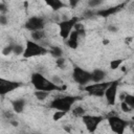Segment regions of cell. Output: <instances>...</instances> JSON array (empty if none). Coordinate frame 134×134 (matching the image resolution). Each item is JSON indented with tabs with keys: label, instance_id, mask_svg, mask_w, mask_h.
Returning a JSON list of instances; mask_svg holds the SVG:
<instances>
[{
	"label": "cell",
	"instance_id": "6da1fadb",
	"mask_svg": "<svg viewBox=\"0 0 134 134\" xmlns=\"http://www.w3.org/2000/svg\"><path fill=\"white\" fill-rule=\"evenodd\" d=\"M30 83L34 86V88L38 91H46V92H54V91H63L66 89V85L58 86L54 83L51 82V80H48L44 76L43 73L37 71L34 72L30 75Z\"/></svg>",
	"mask_w": 134,
	"mask_h": 134
},
{
	"label": "cell",
	"instance_id": "7a4b0ae2",
	"mask_svg": "<svg viewBox=\"0 0 134 134\" xmlns=\"http://www.w3.org/2000/svg\"><path fill=\"white\" fill-rule=\"evenodd\" d=\"M77 96L74 95H63V96H58L55 98H53L50 104L49 107L51 109H54L55 111H64V112H69L71 111V109L73 108V105L75 104V102L77 100Z\"/></svg>",
	"mask_w": 134,
	"mask_h": 134
},
{
	"label": "cell",
	"instance_id": "3957f363",
	"mask_svg": "<svg viewBox=\"0 0 134 134\" xmlns=\"http://www.w3.org/2000/svg\"><path fill=\"white\" fill-rule=\"evenodd\" d=\"M48 52V48L32 41V40H26L25 42V49L23 53L24 59H30V58H36V57H41L44 55Z\"/></svg>",
	"mask_w": 134,
	"mask_h": 134
},
{
	"label": "cell",
	"instance_id": "277c9868",
	"mask_svg": "<svg viewBox=\"0 0 134 134\" xmlns=\"http://www.w3.org/2000/svg\"><path fill=\"white\" fill-rule=\"evenodd\" d=\"M79 23V18L77 17H71L65 20H62L58 23V28H59V36L63 40H67L74 29V26Z\"/></svg>",
	"mask_w": 134,
	"mask_h": 134
},
{
	"label": "cell",
	"instance_id": "5b68a950",
	"mask_svg": "<svg viewBox=\"0 0 134 134\" xmlns=\"http://www.w3.org/2000/svg\"><path fill=\"white\" fill-rule=\"evenodd\" d=\"M107 119H108V125L114 134H124L126 128L130 124L128 120L121 118L116 114H109Z\"/></svg>",
	"mask_w": 134,
	"mask_h": 134
},
{
	"label": "cell",
	"instance_id": "8992f818",
	"mask_svg": "<svg viewBox=\"0 0 134 134\" xmlns=\"http://www.w3.org/2000/svg\"><path fill=\"white\" fill-rule=\"evenodd\" d=\"M72 79L73 81L81 85V86H87L89 84L92 83V75H91V72L85 70L84 68L80 67V66H74L73 69H72Z\"/></svg>",
	"mask_w": 134,
	"mask_h": 134
},
{
	"label": "cell",
	"instance_id": "52a82bcc",
	"mask_svg": "<svg viewBox=\"0 0 134 134\" xmlns=\"http://www.w3.org/2000/svg\"><path fill=\"white\" fill-rule=\"evenodd\" d=\"M46 19L42 16H31L29 17L24 24V27L31 31H37V30H44L45 26H46Z\"/></svg>",
	"mask_w": 134,
	"mask_h": 134
},
{
	"label": "cell",
	"instance_id": "ba28073f",
	"mask_svg": "<svg viewBox=\"0 0 134 134\" xmlns=\"http://www.w3.org/2000/svg\"><path fill=\"white\" fill-rule=\"evenodd\" d=\"M110 83H111V81L110 82H102V83H93V84L91 83V84L85 86L84 90L92 96L103 97V96H105V90L108 88Z\"/></svg>",
	"mask_w": 134,
	"mask_h": 134
},
{
	"label": "cell",
	"instance_id": "9c48e42d",
	"mask_svg": "<svg viewBox=\"0 0 134 134\" xmlns=\"http://www.w3.org/2000/svg\"><path fill=\"white\" fill-rule=\"evenodd\" d=\"M104 117L102 115H90V114H85L83 117H82V120H83V124L85 125L87 131L89 133H94L99 124L103 121Z\"/></svg>",
	"mask_w": 134,
	"mask_h": 134
},
{
	"label": "cell",
	"instance_id": "30bf717a",
	"mask_svg": "<svg viewBox=\"0 0 134 134\" xmlns=\"http://www.w3.org/2000/svg\"><path fill=\"white\" fill-rule=\"evenodd\" d=\"M117 88H118V81H111L108 88L105 90V98L107 100V104L110 106H114L116 103V96H117Z\"/></svg>",
	"mask_w": 134,
	"mask_h": 134
},
{
	"label": "cell",
	"instance_id": "8fae6325",
	"mask_svg": "<svg viewBox=\"0 0 134 134\" xmlns=\"http://www.w3.org/2000/svg\"><path fill=\"white\" fill-rule=\"evenodd\" d=\"M20 86H21V84L16 81H10V80L1 77L0 79V94H1V96H4L5 94L18 89Z\"/></svg>",
	"mask_w": 134,
	"mask_h": 134
},
{
	"label": "cell",
	"instance_id": "7c38bea8",
	"mask_svg": "<svg viewBox=\"0 0 134 134\" xmlns=\"http://www.w3.org/2000/svg\"><path fill=\"white\" fill-rule=\"evenodd\" d=\"M125 3H120V4H117V5H114V6H110V7H107V8H102L96 12V15L97 16H100V17H104V18H107L109 16H112L114 14H116L117 12H119L122 7H125Z\"/></svg>",
	"mask_w": 134,
	"mask_h": 134
},
{
	"label": "cell",
	"instance_id": "4fadbf2b",
	"mask_svg": "<svg viewBox=\"0 0 134 134\" xmlns=\"http://www.w3.org/2000/svg\"><path fill=\"white\" fill-rule=\"evenodd\" d=\"M80 38H81V37H80L79 32H77L75 29H73V30H72V32L70 34L69 38L66 40V44H67V46H68L70 49L75 50V49L79 47Z\"/></svg>",
	"mask_w": 134,
	"mask_h": 134
},
{
	"label": "cell",
	"instance_id": "5bb4252c",
	"mask_svg": "<svg viewBox=\"0 0 134 134\" xmlns=\"http://www.w3.org/2000/svg\"><path fill=\"white\" fill-rule=\"evenodd\" d=\"M25 105H26V100L24 98H16L14 100H12V108H13V111L17 114H20L24 111V108H25Z\"/></svg>",
	"mask_w": 134,
	"mask_h": 134
},
{
	"label": "cell",
	"instance_id": "9a60e30c",
	"mask_svg": "<svg viewBox=\"0 0 134 134\" xmlns=\"http://www.w3.org/2000/svg\"><path fill=\"white\" fill-rule=\"evenodd\" d=\"M46 36H47V34H46L45 29L44 30L31 31L30 32V40H32V41L43 45V42H45V40H46Z\"/></svg>",
	"mask_w": 134,
	"mask_h": 134
},
{
	"label": "cell",
	"instance_id": "2e32d148",
	"mask_svg": "<svg viewBox=\"0 0 134 134\" xmlns=\"http://www.w3.org/2000/svg\"><path fill=\"white\" fill-rule=\"evenodd\" d=\"M92 75V82L93 83H102L105 82L104 80L106 79V72L102 68H95L91 71Z\"/></svg>",
	"mask_w": 134,
	"mask_h": 134
},
{
	"label": "cell",
	"instance_id": "e0dca14e",
	"mask_svg": "<svg viewBox=\"0 0 134 134\" xmlns=\"http://www.w3.org/2000/svg\"><path fill=\"white\" fill-rule=\"evenodd\" d=\"M45 3H46V5H48L53 12H59L61 8H64V7L67 5L66 3H64V2L61 1V0H48V1H46Z\"/></svg>",
	"mask_w": 134,
	"mask_h": 134
},
{
	"label": "cell",
	"instance_id": "ac0fdd59",
	"mask_svg": "<svg viewBox=\"0 0 134 134\" xmlns=\"http://www.w3.org/2000/svg\"><path fill=\"white\" fill-rule=\"evenodd\" d=\"M48 52L54 59H59V58L63 57V49L61 47H59V46H51V47H49Z\"/></svg>",
	"mask_w": 134,
	"mask_h": 134
},
{
	"label": "cell",
	"instance_id": "d6986e66",
	"mask_svg": "<svg viewBox=\"0 0 134 134\" xmlns=\"http://www.w3.org/2000/svg\"><path fill=\"white\" fill-rule=\"evenodd\" d=\"M71 113H72V115L75 116V117H83V116L86 114V111H85V109H84L83 107H81V106H75V107H73V108L71 109Z\"/></svg>",
	"mask_w": 134,
	"mask_h": 134
},
{
	"label": "cell",
	"instance_id": "ffe728a7",
	"mask_svg": "<svg viewBox=\"0 0 134 134\" xmlns=\"http://www.w3.org/2000/svg\"><path fill=\"white\" fill-rule=\"evenodd\" d=\"M49 92H46V91H38V90H35V92H34V95H35V97L38 99V100H45L48 96H49Z\"/></svg>",
	"mask_w": 134,
	"mask_h": 134
},
{
	"label": "cell",
	"instance_id": "44dd1931",
	"mask_svg": "<svg viewBox=\"0 0 134 134\" xmlns=\"http://www.w3.org/2000/svg\"><path fill=\"white\" fill-rule=\"evenodd\" d=\"M124 63V60L122 59H114V60H111L110 61V69L111 70H116V69H118L120 66H121V64Z\"/></svg>",
	"mask_w": 134,
	"mask_h": 134
},
{
	"label": "cell",
	"instance_id": "7402d4cb",
	"mask_svg": "<svg viewBox=\"0 0 134 134\" xmlns=\"http://www.w3.org/2000/svg\"><path fill=\"white\" fill-rule=\"evenodd\" d=\"M24 49H25V47H24L22 44L15 43V44H14V52H13V53L16 54V55H23Z\"/></svg>",
	"mask_w": 134,
	"mask_h": 134
},
{
	"label": "cell",
	"instance_id": "603a6c76",
	"mask_svg": "<svg viewBox=\"0 0 134 134\" xmlns=\"http://www.w3.org/2000/svg\"><path fill=\"white\" fill-rule=\"evenodd\" d=\"M124 102H125L126 104H128L129 107H130L132 110H134V95L127 93V94H126V97H125V99H124Z\"/></svg>",
	"mask_w": 134,
	"mask_h": 134
},
{
	"label": "cell",
	"instance_id": "cb8c5ba5",
	"mask_svg": "<svg viewBox=\"0 0 134 134\" xmlns=\"http://www.w3.org/2000/svg\"><path fill=\"white\" fill-rule=\"evenodd\" d=\"M14 52V44H12V43H9V44H7L5 47H3V49H2V54L3 55H8V54H10V53H13Z\"/></svg>",
	"mask_w": 134,
	"mask_h": 134
},
{
	"label": "cell",
	"instance_id": "d4e9b609",
	"mask_svg": "<svg viewBox=\"0 0 134 134\" xmlns=\"http://www.w3.org/2000/svg\"><path fill=\"white\" fill-rule=\"evenodd\" d=\"M66 114H67V113L64 112V111H55V112L52 114V119H53L54 121H58V120L62 119Z\"/></svg>",
	"mask_w": 134,
	"mask_h": 134
},
{
	"label": "cell",
	"instance_id": "484cf974",
	"mask_svg": "<svg viewBox=\"0 0 134 134\" xmlns=\"http://www.w3.org/2000/svg\"><path fill=\"white\" fill-rule=\"evenodd\" d=\"M103 2L100 0H89L88 1V6L89 8H95V7H98Z\"/></svg>",
	"mask_w": 134,
	"mask_h": 134
},
{
	"label": "cell",
	"instance_id": "4316f807",
	"mask_svg": "<svg viewBox=\"0 0 134 134\" xmlns=\"http://www.w3.org/2000/svg\"><path fill=\"white\" fill-rule=\"evenodd\" d=\"M65 64H66V60L63 57L62 58H59V59H55V65H57V67L63 69L65 67Z\"/></svg>",
	"mask_w": 134,
	"mask_h": 134
},
{
	"label": "cell",
	"instance_id": "83f0119b",
	"mask_svg": "<svg viewBox=\"0 0 134 134\" xmlns=\"http://www.w3.org/2000/svg\"><path fill=\"white\" fill-rule=\"evenodd\" d=\"M7 8H8V6H7L6 2L1 1V2H0V14H1V15H5V14L7 13V10H8Z\"/></svg>",
	"mask_w": 134,
	"mask_h": 134
},
{
	"label": "cell",
	"instance_id": "f1b7e54d",
	"mask_svg": "<svg viewBox=\"0 0 134 134\" xmlns=\"http://www.w3.org/2000/svg\"><path fill=\"white\" fill-rule=\"evenodd\" d=\"M120 109H121V111L125 112V113H130V112L132 111V109L129 107V105L126 104L125 102H120Z\"/></svg>",
	"mask_w": 134,
	"mask_h": 134
},
{
	"label": "cell",
	"instance_id": "f546056e",
	"mask_svg": "<svg viewBox=\"0 0 134 134\" xmlns=\"http://www.w3.org/2000/svg\"><path fill=\"white\" fill-rule=\"evenodd\" d=\"M8 23V18L6 15H0V24L1 25H6Z\"/></svg>",
	"mask_w": 134,
	"mask_h": 134
},
{
	"label": "cell",
	"instance_id": "4dcf8cb0",
	"mask_svg": "<svg viewBox=\"0 0 134 134\" xmlns=\"http://www.w3.org/2000/svg\"><path fill=\"white\" fill-rule=\"evenodd\" d=\"M71 8H74L77 4H79V1H76V0H69L68 1V3H67Z\"/></svg>",
	"mask_w": 134,
	"mask_h": 134
},
{
	"label": "cell",
	"instance_id": "1f68e13d",
	"mask_svg": "<svg viewBox=\"0 0 134 134\" xmlns=\"http://www.w3.org/2000/svg\"><path fill=\"white\" fill-rule=\"evenodd\" d=\"M8 122L13 126V127H18V125H19V122H18V120H16L15 118H13V119H10V120H8Z\"/></svg>",
	"mask_w": 134,
	"mask_h": 134
},
{
	"label": "cell",
	"instance_id": "d6a6232c",
	"mask_svg": "<svg viewBox=\"0 0 134 134\" xmlns=\"http://www.w3.org/2000/svg\"><path fill=\"white\" fill-rule=\"evenodd\" d=\"M108 30H109V31H112V32H116V31H117V27H115V26H113V25H109V26H108Z\"/></svg>",
	"mask_w": 134,
	"mask_h": 134
},
{
	"label": "cell",
	"instance_id": "836d02e7",
	"mask_svg": "<svg viewBox=\"0 0 134 134\" xmlns=\"http://www.w3.org/2000/svg\"><path fill=\"white\" fill-rule=\"evenodd\" d=\"M109 43H110V41H109L108 39H105V40L103 41V44H104V45H108Z\"/></svg>",
	"mask_w": 134,
	"mask_h": 134
},
{
	"label": "cell",
	"instance_id": "e575fe53",
	"mask_svg": "<svg viewBox=\"0 0 134 134\" xmlns=\"http://www.w3.org/2000/svg\"><path fill=\"white\" fill-rule=\"evenodd\" d=\"M130 8H134V1L130 3Z\"/></svg>",
	"mask_w": 134,
	"mask_h": 134
},
{
	"label": "cell",
	"instance_id": "d590c367",
	"mask_svg": "<svg viewBox=\"0 0 134 134\" xmlns=\"http://www.w3.org/2000/svg\"><path fill=\"white\" fill-rule=\"evenodd\" d=\"M132 122L134 124V116H132Z\"/></svg>",
	"mask_w": 134,
	"mask_h": 134
},
{
	"label": "cell",
	"instance_id": "8d00e7d4",
	"mask_svg": "<svg viewBox=\"0 0 134 134\" xmlns=\"http://www.w3.org/2000/svg\"><path fill=\"white\" fill-rule=\"evenodd\" d=\"M30 134H36V133H30Z\"/></svg>",
	"mask_w": 134,
	"mask_h": 134
}]
</instances>
